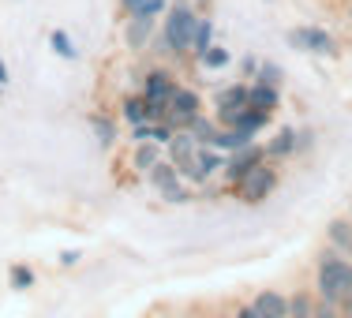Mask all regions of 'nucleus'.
Returning <instances> with one entry per match:
<instances>
[{"instance_id": "obj_1", "label": "nucleus", "mask_w": 352, "mask_h": 318, "mask_svg": "<svg viewBox=\"0 0 352 318\" xmlns=\"http://www.w3.org/2000/svg\"><path fill=\"white\" fill-rule=\"evenodd\" d=\"M199 27V8L191 0H176L165 8V23H162V41L169 49V56H191V38Z\"/></svg>"}, {"instance_id": "obj_2", "label": "nucleus", "mask_w": 352, "mask_h": 318, "mask_svg": "<svg viewBox=\"0 0 352 318\" xmlns=\"http://www.w3.org/2000/svg\"><path fill=\"white\" fill-rule=\"evenodd\" d=\"M352 292V258L338 255V251H322L315 270V296L326 299V304H338Z\"/></svg>"}, {"instance_id": "obj_3", "label": "nucleus", "mask_w": 352, "mask_h": 318, "mask_svg": "<svg viewBox=\"0 0 352 318\" xmlns=\"http://www.w3.org/2000/svg\"><path fill=\"white\" fill-rule=\"evenodd\" d=\"M176 87H180V79L169 71V68H146L139 75V98L146 102V116L150 120H165V113H169V98L176 94Z\"/></svg>"}, {"instance_id": "obj_4", "label": "nucleus", "mask_w": 352, "mask_h": 318, "mask_svg": "<svg viewBox=\"0 0 352 318\" xmlns=\"http://www.w3.org/2000/svg\"><path fill=\"white\" fill-rule=\"evenodd\" d=\"M278 183H281L278 165H274V161H263V165H255V169H251L232 191H236V198H240L244 206H263L266 198L278 191Z\"/></svg>"}, {"instance_id": "obj_5", "label": "nucleus", "mask_w": 352, "mask_h": 318, "mask_svg": "<svg viewBox=\"0 0 352 318\" xmlns=\"http://www.w3.org/2000/svg\"><path fill=\"white\" fill-rule=\"evenodd\" d=\"M285 41L292 49H300V53H311V56H338L341 53V41L326 27H292L285 34Z\"/></svg>"}, {"instance_id": "obj_6", "label": "nucleus", "mask_w": 352, "mask_h": 318, "mask_svg": "<svg viewBox=\"0 0 352 318\" xmlns=\"http://www.w3.org/2000/svg\"><path fill=\"white\" fill-rule=\"evenodd\" d=\"M203 113V98H199V90L191 87H176V94L169 98V113H165V124H169L173 131H188V124L195 120V116Z\"/></svg>"}, {"instance_id": "obj_7", "label": "nucleus", "mask_w": 352, "mask_h": 318, "mask_svg": "<svg viewBox=\"0 0 352 318\" xmlns=\"http://www.w3.org/2000/svg\"><path fill=\"white\" fill-rule=\"evenodd\" d=\"M266 161V150L258 146V142H251V146H244V150H236V154H229L225 157V169H221V177H225V183L229 188H236L240 180L248 177L255 165H263Z\"/></svg>"}, {"instance_id": "obj_8", "label": "nucleus", "mask_w": 352, "mask_h": 318, "mask_svg": "<svg viewBox=\"0 0 352 318\" xmlns=\"http://www.w3.org/2000/svg\"><path fill=\"white\" fill-rule=\"evenodd\" d=\"M195 154H199V142L191 139V131H176V135L169 139V146H165V157L180 169L184 180L191 177V169H195Z\"/></svg>"}, {"instance_id": "obj_9", "label": "nucleus", "mask_w": 352, "mask_h": 318, "mask_svg": "<svg viewBox=\"0 0 352 318\" xmlns=\"http://www.w3.org/2000/svg\"><path fill=\"white\" fill-rule=\"evenodd\" d=\"M154 30H157V19L131 12L128 23H124V45H128L131 53H142V49H150V41H154Z\"/></svg>"}, {"instance_id": "obj_10", "label": "nucleus", "mask_w": 352, "mask_h": 318, "mask_svg": "<svg viewBox=\"0 0 352 318\" xmlns=\"http://www.w3.org/2000/svg\"><path fill=\"white\" fill-rule=\"evenodd\" d=\"M221 169H225V154H221V150H214V146H199V154H195V169H191L188 183H206L210 177H217Z\"/></svg>"}, {"instance_id": "obj_11", "label": "nucleus", "mask_w": 352, "mask_h": 318, "mask_svg": "<svg viewBox=\"0 0 352 318\" xmlns=\"http://www.w3.org/2000/svg\"><path fill=\"white\" fill-rule=\"evenodd\" d=\"M266 161H285V157H296V128H278L274 139H266Z\"/></svg>"}, {"instance_id": "obj_12", "label": "nucleus", "mask_w": 352, "mask_h": 318, "mask_svg": "<svg viewBox=\"0 0 352 318\" xmlns=\"http://www.w3.org/2000/svg\"><path fill=\"white\" fill-rule=\"evenodd\" d=\"M251 307H255L263 318H289V296L278 288H263L255 299H251Z\"/></svg>"}, {"instance_id": "obj_13", "label": "nucleus", "mask_w": 352, "mask_h": 318, "mask_svg": "<svg viewBox=\"0 0 352 318\" xmlns=\"http://www.w3.org/2000/svg\"><path fill=\"white\" fill-rule=\"evenodd\" d=\"M326 240H330V251L352 258V217H333L326 225Z\"/></svg>"}, {"instance_id": "obj_14", "label": "nucleus", "mask_w": 352, "mask_h": 318, "mask_svg": "<svg viewBox=\"0 0 352 318\" xmlns=\"http://www.w3.org/2000/svg\"><path fill=\"white\" fill-rule=\"evenodd\" d=\"M146 183L157 191V195H162V191L176 188V183H184V177H180V169H176V165L169 161V157H162V161H157L154 169L146 172Z\"/></svg>"}, {"instance_id": "obj_15", "label": "nucleus", "mask_w": 352, "mask_h": 318, "mask_svg": "<svg viewBox=\"0 0 352 318\" xmlns=\"http://www.w3.org/2000/svg\"><path fill=\"white\" fill-rule=\"evenodd\" d=\"M176 135V131L169 128L165 120H146V124H139V128H131V139L135 142H157V146H169V139Z\"/></svg>"}, {"instance_id": "obj_16", "label": "nucleus", "mask_w": 352, "mask_h": 318, "mask_svg": "<svg viewBox=\"0 0 352 318\" xmlns=\"http://www.w3.org/2000/svg\"><path fill=\"white\" fill-rule=\"evenodd\" d=\"M188 131H191V139H195L199 146H214V142H217V135H221V124H217L214 116L199 113L195 120L188 124Z\"/></svg>"}, {"instance_id": "obj_17", "label": "nucleus", "mask_w": 352, "mask_h": 318, "mask_svg": "<svg viewBox=\"0 0 352 318\" xmlns=\"http://www.w3.org/2000/svg\"><path fill=\"white\" fill-rule=\"evenodd\" d=\"M248 105H255V109H266V113H274V109H281V87H266V82H251V90H248Z\"/></svg>"}, {"instance_id": "obj_18", "label": "nucleus", "mask_w": 352, "mask_h": 318, "mask_svg": "<svg viewBox=\"0 0 352 318\" xmlns=\"http://www.w3.org/2000/svg\"><path fill=\"white\" fill-rule=\"evenodd\" d=\"M248 90L251 82H229L225 90H217L214 109H248Z\"/></svg>"}, {"instance_id": "obj_19", "label": "nucleus", "mask_w": 352, "mask_h": 318, "mask_svg": "<svg viewBox=\"0 0 352 318\" xmlns=\"http://www.w3.org/2000/svg\"><path fill=\"white\" fill-rule=\"evenodd\" d=\"M210 45H214V19H210V15H199L195 38H191V60H203Z\"/></svg>"}, {"instance_id": "obj_20", "label": "nucleus", "mask_w": 352, "mask_h": 318, "mask_svg": "<svg viewBox=\"0 0 352 318\" xmlns=\"http://www.w3.org/2000/svg\"><path fill=\"white\" fill-rule=\"evenodd\" d=\"M162 150H165V146H157V142H135V154H131L135 172H142V177H146V172L154 169L157 161H162Z\"/></svg>"}, {"instance_id": "obj_21", "label": "nucleus", "mask_w": 352, "mask_h": 318, "mask_svg": "<svg viewBox=\"0 0 352 318\" xmlns=\"http://www.w3.org/2000/svg\"><path fill=\"white\" fill-rule=\"evenodd\" d=\"M255 142V135H248V131H240V128H221V135H217L214 142V150H221V154H236V150H244Z\"/></svg>"}, {"instance_id": "obj_22", "label": "nucleus", "mask_w": 352, "mask_h": 318, "mask_svg": "<svg viewBox=\"0 0 352 318\" xmlns=\"http://www.w3.org/2000/svg\"><path fill=\"white\" fill-rule=\"evenodd\" d=\"M270 116L274 113H266V109H255V105H248L244 113H240V120H236V128L240 131H248V135H258V131L270 124Z\"/></svg>"}, {"instance_id": "obj_23", "label": "nucleus", "mask_w": 352, "mask_h": 318, "mask_svg": "<svg viewBox=\"0 0 352 318\" xmlns=\"http://www.w3.org/2000/svg\"><path fill=\"white\" fill-rule=\"evenodd\" d=\"M315 304L318 296H311L307 288H296L289 296V318H315Z\"/></svg>"}, {"instance_id": "obj_24", "label": "nucleus", "mask_w": 352, "mask_h": 318, "mask_svg": "<svg viewBox=\"0 0 352 318\" xmlns=\"http://www.w3.org/2000/svg\"><path fill=\"white\" fill-rule=\"evenodd\" d=\"M120 116L131 124V128H139V124L150 120V116H146V102H142L139 94H128V98H124V102H120Z\"/></svg>"}, {"instance_id": "obj_25", "label": "nucleus", "mask_w": 352, "mask_h": 318, "mask_svg": "<svg viewBox=\"0 0 352 318\" xmlns=\"http://www.w3.org/2000/svg\"><path fill=\"white\" fill-rule=\"evenodd\" d=\"M90 128H94V135H98V142L102 146H113L116 139V120H109V116H102V113H90Z\"/></svg>"}, {"instance_id": "obj_26", "label": "nucleus", "mask_w": 352, "mask_h": 318, "mask_svg": "<svg viewBox=\"0 0 352 318\" xmlns=\"http://www.w3.org/2000/svg\"><path fill=\"white\" fill-rule=\"evenodd\" d=\"M49 45H53V53L60 56V60H79V49H75L68 30H53V34H49Z\"/></svg>"}, {"instance_id": "obj_27", "label": "nucleus", "mask_w": 352, "mask_h": 318, "mask_svg": "<svg viewBox=\"0 0 352 318\" xmlns=\"http://www.w3.org/2000/svg\"><path fill=\"white\" fill-rule=\"evenodd\" d=\"M285 79V68L278 60H258V71H255V82H266V87H281Z\"/></svg>"}, {"instance_id": "obj_28", "label": "nucleus", "mask_w": 352, "mask_h": 318, "mask_svg": "<svg viewBox=\"0 0 352 318\" xmlns=\"http://www.w3.org/2000/svg\"><path fill=\"white\" fill-rule=\"evenodd\" d=\"M229 60H232V56H229V49H225V45H210L199 64H203L206 71H221V68H229Z\"/></svg>"}, {"instance_id": "obj_29", "label": "nucleus", "mask_w": 352, "mask_h": 318, "mask_svg": "<svg viewBox=\"0 0 352 318\" xmlns=\"http://www.w3.org/2000/svg\"><path fill=\"white\" fill-rule=\"evenodd\" d=\"M8 281H12V288H19V292H23V288H34V281H38V277H34V270H30V266L15 262L12 270H8Z\"/></svg>"}, {"instance_id": "obj_30", "label": "nucleus", "mask_w": 352, "mask_h": 318, "mask_svg": "<svg viewBox=\"0 0 352 318\" xmlns=\"http://www.w3.org/2000/svg\"><path fill=\"white\" fill-rule=\"evenodd\" d=\"M162 198H165V203H173V206H184V203H191V191L184 188V183H176V188L162 191Z\"/></svg>"}, {"instance_id": "obj_31", "label": "nucleus", "mask_w": 352, "mask_h": 318, "mask_svg": "<svg viewBox=\"0 0 352 318\" xmlns=\"http://www.w3.org/2000/svg\"><path fill=\"white\" fill-rule=\"evenodd\" d=\"M165 8H169L165 0H142V4L135 8V15H150V19H157V15H165ZM128 15H131V12H128Z\"/></svg>"}, {"instance_id": "obj_32", "label": "nucleus", "mask_w": 352, "mask_h": 318, "mask_svg": "<svg viewBox=\"0 0 352 318\" xmlns=\"http://www.w3.org/2000/svg\"><path fill=\"white\" fill-rule=\"evenodd\" d=\"M315 318H341V307H338V304H326V299H318V304H315Z\"/></svg>"}, {"instance_id": "obj_33", "label": "nucleus", "mask_w": 352, "mask_h": 318, "mask_svg": "<svg viewBox=\"0 0 352 318\" xmlns=\"http://www.w3.org/2000/svg\"><path fill=\"white\" fill-rule=\"evenodd\" d=\"M315 146V131H296V154H307Z\"/></svg>"}, {"instance_id": "obj_34", "label": "nucleus", "mask_w": 352, "mask_h": 318, "mask_svg": "<svg viewBox=\"0 0 352 318\" xmlns=\"http://www.w3.org/2000/svg\"><path fill=\"white\" fill-rule=\"evenodd\" d=\"M255 71H258V60L255 56H244V60H240V75H244V79H255Z\"/></svg>"}, {"instance_id": "obj_35", "label": "nucleus", "mask_w": 352, "mask_h": 318, "mask_svg": "<svg viewBox=\"0 0 352 318\" xmlns=\"http://www.w3.org/2000/svg\"><path fill=\"white\" fill-rule=\"evenodd\" d=\"M79 251H75V247H68V251H60V266H68V270H72V266H79Z\"/></svg>"}, {"instance_id": "obj_36", "label": "nucleus", "mask_w": 352, "mask_h": 318, "mask_svg": "<svg viewBox=\"0 0 352 318\" xmlns=\"http://www.w3.org/2000/svg\"><path fill=\"white\" fill-rule=\"evenodd\" d=\"M232 318H263V315H258L251 304H240V307H236V315H232Z\"/></svg>"}, {"instance_id": "obj_37", "label": "nucleus", "mask_w": 352, "mask_h": 318, "mask_svg": "<svg viewBox=\"0 0 352 318\" xmlns=\"http://www.w3.org/2000/svg\"><path fill=\"white\" fill-rule=\"evenodd\" d=\"M341 315H345V318H352V292H349L345 299H341Z\"/></svg>"}, {"instance_id": "obj_38", "label": "nucleus", "mask_w": 352, "mask_h": 318, "mask_svg": "<svg viewBox=\"0 0 352 318\" xmlns=\"http://www.w3.org/2000/svg\"><path fill=\"white\" fill-rule=\"evenodd\" d=\"M120 4H124V12H135V8L142 4V0H120Z\"/></svg>"}, {"instance_id": "obj_39", "label": "nucleus", "mask_w": 352, "mask_h": 318, "mask_svg": "<svg viewBox=\"0 0 352 318\" xmlns=\"http://www.w3.org/2000/svg\"><path fill=\"white\" fill-rule=\"evenodd\" d=\"M8 82V68H4V60H0V87Z\"/></svg>"}, {"instance_id": "obj_40", "label": "nucleus", "mask_w": 352, "mask_h": 318, "mask_svg": "<svg viewBox=\"0 0 352 318\" xmlns=\"http://www.w3.org/2000/svg\"><path fill=\"white\" fill-rule=\"evenodd\" d=\"M203 4H210V0H199V8H203Z\"/></svg>"}, {"instance_id": "obj_41", "label": "nucleus", "mask_w": 352, "mask_h": 318, "mask_svg": "<svg viewBox=\"0 0 352 318\" xmlns=\"http://www.w3.org/2000/svg\"><path fill=\"white\" fill-rule=\"evenodd\" d=\"M349 217H352V206H349Z\"/></svg>"}, {"instance_id": "obj_42", "label": "nucleus", "mask_w": 352, "mask_h": 318, "mask_svg": "<svg viewBox=\"0 0 352 318\" xmlns=\"http://www.w3.org/2000/svg\"><path fill=\"white\" fill-rule=\"evenodd\" d=\"M341 318H345V315H341Z\"/></svg>"}]
</instances>
